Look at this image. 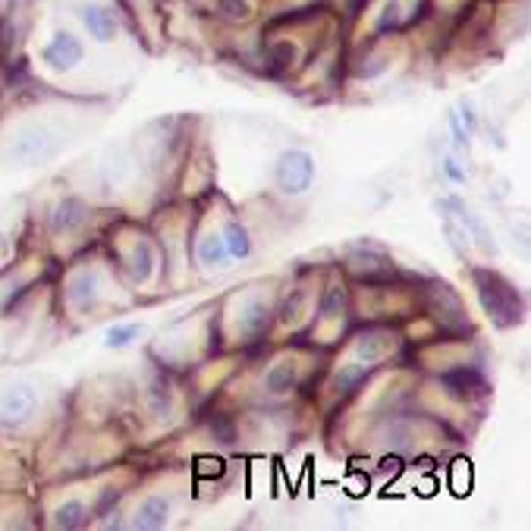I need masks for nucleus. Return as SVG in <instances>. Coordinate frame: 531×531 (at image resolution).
<instances>
[{
	"mask_svg": "<svg viewBox=\"0 0 531 531\" xmlns=\"http://www.w3.org/2000/svg\"><path fill=\"white\" fill-rule=\"evenodd\" d=\"M475 286H478V299H481L484 311H488V317L497 327H512L522 321V299H519L516 286H512L510 280L478 268Z\"/></svg>",
	"mask_w": 531,
	"mask_h": 531,
	"instance_id": "obj_1",
	"label": "nucleus"
},
{
	"mask_svg": "<svg viewBox=\"0 0 531 531\" xmlns=\"http://www.w3.org/2000/svg\"><path fill=\"white\" fill-rule=\"evenodd\" d=\"M63 138L57 132H51L48 126H26L16 132V138L10 142V158L22 167H38L48 164L51 158H57Z\"/></svg>",
	"mask_w": 531,
	"mask_h": 531,
	"instance_id": "obj_2",
	"label": "nucleus"
},
{
	"mask_svg": "<svg viewBox=\"0 0 531 531\" xmlns=\"http://www.w3.org/2000/svg\"><path fill=\"white\" fill-rule=\"evenodd\" d=\"M274 183L283 195H305L315 183V158L308 152H283L274 167Z\"/></svg>",
	"mask_w": 531,
	"mask_h": 531,
	"instance_id": "obj_3",
	"label": "nucleus"
},
{
	"mask_svg": "<svg viewBox=\"0 0 531 531\" xmlns=\"http://www.w3.org/2000/svg\"><path fill=\"white\" fill-rule=\"evenodd\" d=\"M35 409H38V394L32 384H13L0 394V428L4 431H20L32 421Z\"/></svg>",
	"mask_w": 531,
	"mask_h": 531,
	"instance_id": "obj_4",
	"label": "nucleus"
},
{
	"mask_svg": "<svg viewBox=\"0 0 531 531\" xmlns=\"http://www.w3.org/2000/svg\"><path fill=\"white\" fill-rule=\"evenodd\" d=\"M42 60L48 63L51 69H57V73H73V69L85 60V48H82V42H79L76 35L66 32V28H60V32L51 35V42L44 44Z\"/></svg>",
	"mask_w": 531,
	"mask_h": 531,
	"instance_id": "obj_5",
	"label": "nucleus"
},
{
	"mask_svg": "<svg viewBox=\"0 0 531 531\" xmlns=\"http://www.w3.org/2000/svg\"><path fill=\"white\" fill-rule=\"evenodd\" d=\"M443 207L456 211V223H459V227L465 230V236H469V239L475 242V246L484 252V255H497V242H494L490 230L484 227L481 217H475V211H472V207L465 205L463 199H447V201H443Z\"/></svg>",
	"mask_w": 531,
	"mask_h": 531,
	"instance_id": "obj_6",
	"label": "nucleus"
},
{
	"mask_svg": "<svg viewBox=\"0 0 531 531\" xmlns=\"http://www.w3.org/2000/svg\"><path fill=\"white\" fill-rule=\"evenodd\" d=\"M79 20H82L85 32L95 38V42L107 44L117 38L120 32V22H117V13H113L107 4H85L82 10H79Z\"/></svg>",
	"mask_w": 531,
	"mask_h": 531,
	"instance_id": "obj_7",
	"label": "nucleus"
},
{
	"mask_svg": "<svg viewBox=\"0 0 531 531\" xmlns=\"http://www.w3.org/2000/svg\"><path fill=\"white\" fill-rule=\"evenodd\" d=\"M101 286L104 283L95 270H79V274L69 280V302H73V308L82 311V315L95 311L98 299H101Z\"/></svg>",
	"mask_w": 531,
	"mask_h": 531,
	"instance_id": "obj_8",
	"label": "nucleus"
},
{
	"mask_svg": "<svg viewBox=\"0 0 531 531\" xmlns=\"http://www.w3.org/2000/svg\"><path fill=\"white\" fill-rule=\"evenodd\" d=\"M89 205L82 199H63L51 215V230L54 233H76L79 227L89 223Z\"/></svg>",
	"mask_w": 531,
	"mask_h": 531,
	"instance_id": "obj_9",
	"label": "nucleus"
},
{
	"mask_svg": "<svg viewBox=\"0 0 531 531\" xmlns=\"http://www.w3.org/2000/svg\"><path fill=\"white\" fill-rule=\"evenodd\" d=\"M167 522H170V497H164V494H154V497L142 500L136 519H132V528L158 531V528H164Z\"/></svg>",
	"mask_w": 531,
	"mask_h": 531,
	"instance_id": "obj_10",
	"label": "nucleus"
},
{
	"mask_svg": "<svg viewBox=\"0 0 531 531\" xmlns=\"http://www.w3.org/2000/svg\"><path fill=\"white\" fill-rule=\"evenodd\" d=\"M154 270H158V252H154V246L148 239H138L136 246H132V255H129L132 283L145 286V283L154 277Z\"/></svg>",
	"mask_w": 531,
	"mask_h": 531,
	"instance_id": "obj_11",
	"label": "nucleus"
},
{
	"mask_svg": "<svg viewBox=\"0 0 531 531\" xmlns=\"http://www.w3.org/2000/svg\"><path fill=\"white\" fill-rule=\"evenodd\" d=\"M296 384H299V365L296 362H277V365H270L262 378V387L268 390L270 396L290 394V390H296Z\"/></svg>",
	"mask_w": 531,
	"mask_h": 531,
	"instance_id": "obj_12",
	"label": "nucleus"
},
{
	"mask_svg": "<svg viewBox=\"0 0 531 531\" xmlns=\"http://www.w3.org/2000/svg\"><path fill=\"white\" fill-rule=\"evenodd\" d=\"M221 236H223V246H227L230 258H236V262H249L252 252H255V242H252V233L246 230V223L227 221Z\"/></svg>",
	"mask_w": 531,
	"mask_h": 531,
	"instance_id": "obj_13",
	"label": "nucleus"
},
{
	"mask_svg": "<svg viewBox=\"0 0 531 531\" xmlns=\"http://www.w3.org/2000/svg\"><path fill=\"white\" fill-rule=\"evenodd\" d=\"M199 264L205 270H223L230 264L227 255V246H223V236L221 233H207L205 239H199Z\"/></svg>",
	"mask_w": 531,
	"mask_h": 531,
	"instance_id": "obj_14",
	"label": "nucleus"
},
{
	"mask_svg": "<svg viewBox=\"0 0 531 531\" xmlns=\"http://www.w3.org/2000/svg\"><path fill=\"white\" fill-rule=\"evenodd\" d=\"M387 355V343L380 333H362L355 340V362H362L365 368H374Z\"/></svg>",
	"mask_w": 531,
	"mask_h": 531,
	"instance_id": "obj_15",
	"label": "nucleus"
},
{
	"mask_svg": "<svg viewBox=\"0 0 531 531\" xmlns=\"http://www.w3.org/2000/svg\"><path fill=\"white\" fill-rule=\"evenodd\" d=\"M89 522V506L82 500H66V504L57 506L54 512V525L63 531H73V528H82Z\"/></svg>",
	"mask_w": 531,
	"mask_h": 531,
	"instance_id": "obj_16",
	"label": "nucleus"
},
{
	"mask_svg": "<svg viewBox=\"0 0 531 531\" xmlns=\"http://www.w3.org/2000/svg\"><path fill=\"white\" fill-rule=\"evenodd\" d=\"M148 409H152L154 418H170L173 415V394L167 384H152L148 387Z\"/></svg>",
	"mask_w": 531,
	"mask_h": 531,
	"instance_id": "obj_17",
	"label": "nucleus"
},
{
	"mask_svg": "<svg viewBox=\"0 0 531 531\" xmlns=\"http://www.w3.org/2000/svg\"><path fill=\"white\" fill-rule=\"evenodd\" d=\"M138 337H142V324H113L104 331V346L107 349H126Z\"/></svg>",
	"mask_w": 531,
	"mask_h": 531,
	"instance_id": "obj_18",
	"label": "nucleus"
},
{
	"mask_svg": "<svg viewBox=\"0 0 531 531\" xmlns=\"http://www.w3.org/2000/svg\"><path fill=\"white\" fill-rule=\"evenodd\" d=\"M264 324H268V305H264V302H249V308H246V315H242V321H239L242 333L258 337V333L264 331Z\"/></svg>",
	"mask_w": 531,
	"mask_h": 531,
	"instance_id": "obj_19",
	"label": "nucleus"
},
{
	"mask_svg": "<svg viewBox=\"0 0 531 531\" xmlns=\"http://www.w3.org/2000/svg\"><path fill=\"white\" fill-rule=\"evenodd\" d=\"M215 10L230 22H246L252 16L249 0H215Z\"/></svg>",
	"mask_w": 531,
	"mask_h": 531,
	"instance_id": "obj_20",
	"label": "nucleus"
},
{
	"mask_svg": "<svg viewBox=\"0 0 531 531\" xmlns=\"http://www.w3.org/2000/svg\"><path fill=\"white\" fill-rule=\"evenodd\" d=\"M343 315V290H337V286H331V290L324 293V299H321V317L324 321H333V317Z\"/></svg>",
	"mask_w": 531,
	"mask_h": 531,
	"instance_id": "obj_21",
	"label": "nucleus"
},
{
	"mask_svg": "<svg viewBox=\"0 0 531 531\" xmlns=\"http://www.w3.org/2000/svg\"><path fill=\"white\" fill-rule=\"evenodd\" d=\"M302 305H305V290H293V296L286 299V305H283V321H286V324H293V321H296L299 317V311H302Z\"/></svg>",
	"mask_w": 531,
	"mask_h": 531,
	"instance_id": "obj_22",
	"label": "nucleus"
},
{
	"mask_svg": "<svg viewBox=\"0 0 531 531\" xmlns=\"http://www.w3.org/2000/svg\"><path fill=\"white\" fill-rule=\"evenodd\" d=\"M443 173H447V180L456 183V186H463V183L469 180L465 167H459V160H456L453 154H447V158H443Z\"/></svg>",
	"mask_w": 531,
	"mask_h": 531,
	"instance_id": "obj_23",
	"label": "nucleus"
},
{
	"mask_svg": "<svg viewBox=\"0 0 531 531\" xmlns=\"http://www.w3.org/2000/svg\"><path fill=\"white\" fill-rule=\"evenodd\" d=\"M211 431H215V437L221 443H233L236 441V428H233V421H230V418H217Z\"/></svg>",
	"mask_w": 531,
	"mask_h": 531,
	"instance_id": "obj_24",
	"label": "nucleus"
},
{
	"mask_svg": "<svg viewBox=\"0 0 531 531\" xmlns=\"http://www.w3.org/2000/svg\"><path fill=\"white\" fill-rule=\"evenodd\" d=\"M449 129H453V138L459 148H469V132L463 129V120H459V113H449Z\"/></svg>",
	"mask_w": 531,
	"mask_h": 531,
	"instance_id": "obj_25",
	"label": "nucleus"
},
{
	"mask_svg": "<svg viewBox=\"0 0 531 531\" xmlns=\"http://www.w3.org/2000/svg\"><path fill=\"white\" fill-rule=\"evenodd\" d=\"M396 13H400V0H387V4H384V16H380L378 28L394 26V22H396Z\"/></svg>",
	"mask_w": 531,
	"mask_h": 531,
	"instance_id": "obj_26",
	"label": "nucleus"
},
{
	"mask_svg": "<svg viewBox=\"0 0 531 531\" xmlns=\"http://www.w3.org/2000/svg\"><path fill=\"white\" fill-rule=\"evenodd\" d=\"M459 120H465V132H475L478 129V120H475V111H472V104L463 101V113H459Z\"/></svg>",
	"mask_w": 531,
	"mask_h": 531,
	"instance_id": "obj_27",
	"label": "nucleus"
},
{
	"mask_svg": "<svg viewBox=\"0 0 531 531\" xmlns=\"http://www.w3.org/2000/svg\"><path fill=\"white\" fill-rule=\"evenodd\" d=\"M0 249H4V233H0Z\"/></svg>",
	"mask_w": 531,
	"mask_h": 531,
	"instance_id": "obj_28",
	"label": "nucleus"
}]
</instances>
